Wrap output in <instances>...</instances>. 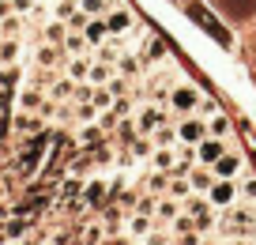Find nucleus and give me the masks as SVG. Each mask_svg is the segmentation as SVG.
Masks as SVG:
<instances>
[{"mask_svg":"<svg viewBox=\"0 0 256 245\" xmlns=\"http://www.w3.org/2000/svg\"><path fill=\"white\" fill-rule=\"evenodd\" d=\"M16 76H19L16 68H8V72H0V87H12V83H16Z\"/></svg>","mask_w":256,"mask_h":245,"instance_id":"nucleus-12","label":"nucleus"},{"mask_svg":"<svg viewBox=\"0 0 256 245\" xmlns=\"http://www.w3.org/2000/svg\"><path fill=\"white\" fill-rule=\"evenodd\" d=\"M215 170H218V177H230V174H238V170H241V158L238 155H218L215 158Z\"/></svg>","mask_w":256,"mask_h":245,"instance_id":"nucleus-5","label":"nucleus"},{"mask_svg":"<svg viewBox=\"0 0 256 245\" xmlns=\"http://www.w3.org/2000/svg\"><path fill=\"white\" fill-rule=\"evenodd\" d=\"M106 31H110V27H106V19H87V42H102L106 38Z\"/></svg>","mask_w":256,"mask_h":245,"instance_id":"nucleus-7","label":"nucleus"},{"mask_svg":"<svg viewBox=\"0 0 256 245\" xmlns=\"http://www.w3.org/2000/svg\"><path fill=\"white\" fill-rule=\"evenodd\" d=\"M188 16L196 19V23H200V27H204V31H208V34H211V38H215V42H222V46H230V34H226L222 27H218L215 19H211V12H208V8H200V4H188Z\"/></svg>","mask_w":256,"mask_h":245,"instance_id":"nucleus-1","label":"nucleus"},{"mask_svg":"<svg viewBox=\"0 0 256 245\" xmlns=\"http://www.w3.org/2000/svg\"><path fill=\"white\" fill-rule=\"evenodd\" d=\"M80 8L87 12V16H102V12L113 8V0H80Z\"/></svg>","mask_w":256,"mask_h":245,"instance_id":"nucleus-8","label":"nucleus"},{"mask_svg":"<svg viewBox=\"0 0 256 245\" xmlns=\"http://www.w3.org/2000/svg\"><path fill=\"white\" fill-rule=\"evenodd\" d=\"M170 102H174L177 110H184V113H188V110H196V106H200V91H196V87H177Z\"/></svg>","mask_w":256,"mask_h":245,"instance_id":"nucleus-3","label":"nucleus"},{"mask_svg":"<svg viewBox=\"0 0 256 245\" xmlns=\"http://www.w3.org/2000/svg\"><path fill=\"white\" fill-rule=\"evenodd\" d=\"M106 27H110L113 34H128V31H132L136 23H132V16H128L124 8H117V4H113V8L106 12Z\"/></svg>","mask_w":256,"mask_h":245,"instance_id":"nucleus-2","label":"nucleus"},{"mask_svg":"<svg viewBox=\"0 0 256 245\" xmlns=\"http://www.w3.org/2000/svg\"><path fill=\"white\" fill-rule=\"evenodd\" d=\"M204 136H208L204 121H184L181 125V140H204Z\"/></svg>","mask_w":256,"mask_h":245,"instance_id":"nucleus-6","label":"nucleus"},{"mask_svg":"<svg viewBox=\"0 0 256 245\" xmlns=\"http://www.w3.org/2000/svg\"><path fill=\"white\" fill-rule=\"evenodd\" d=\"M218 155H222V143H218V140H208V143H200V158H204V162H215Z\"/></svg>","mask_w":256,"mask_h":245,"instance_id":"nucleus-9","label":"nucleus"},{"mask_svg":"<svg viewBox=\"0 0 256 245\" xmlns=\"http://www.w3.org/2000/svg\"><path fill=\"white\" fill-rule=\"evenodd\" d=\"M230 196H234V189H230V185H218V189H215V200H218V204H226Z\"/></svg>","mask_w":256,"mask_h":245,"instance_id":"nucleus-11","label":"nucleus"},{"mask_svg":"<svg viewBox=\"0 0 256 245\" xmlns=\"http://www.w3.org/2000/svg\"><path fill=\"white\" fill-rule=\"evenodd\" d=\"M222 12L245 19V16H252V12H256V0H222Z\"/></svg>","mask_w":256,"mask_h":245,"instance_id":"nucleus-4","label":"nucleus"},{"mask_svg":"<svg viewBox=\"0 0 256 245\" xmlns=\"http://www.w3.org/2000/svg\"><path fill=\"white\" fill-rule=\"evenodd\" d=\"M211 132H215V136H226V132H230V121H226V117H215V121H211Z\"/></svg>","mask_w":256,"mask_h":245,"instance_id":"nucleus-10","label":"nucleus"}]
</instances>
